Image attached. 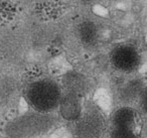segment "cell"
<instances>
[{
    "label": "cell",
    "mask_w": 147,
    "mask_h": 138,
    "mask_svg": "<svg viewBox=\"0 0 147 138\" xmlns=\"http://www.w3.org/2000/svg\"><path fill=\"white\" fill-rule=\"evenodd\" d=\"M135 122V112L131 108L123 107L117 110L113 115V123L116 128L131 129Z\"/></svg>",
    "instance_id": "obj_8"
},
{
    "label": "cell",
    "mask_w": 147,
    "mask_h": 138,
    "mask_svg": "<svg viewBox=\"0 0 147 138\" xmlns=\"http://www.w3.org/2000/svg\"><path fill=\"white\" fill-rule=\"evenodd\" d=\"M143 86L139 80H130L122 86L119 92V97L124 102H132L142 94Z\"/></svg>",
    "instance_id": "obj_7"
},
{
    "label": "cell",
    "mask_w": 147,
    "mask_h": 138,
    "mask_svg": "<svg viewBox=\"0 0 147 138\" xmlns=\"http://www.w3.org/2000/svg\"><path fill=\"white\" fill-rule=\"evenodd\" d=\"M63 87L67 93L75 94V95H82L85 93L87 88L86 79L83 75L77 72H69L63 78Z\"/></svg>",
    "instance_id": "obj_6"
},
{
    "label": "cell",
    "mask_w": 147,
    "mask_h": 138,
    "mask_svg": "<svg viewBox=\"0 0 147 138\" xmlns=\"http://www.w3.org/2000/svg\"><path fill=\"white\" fill-rule=\"evenodd\" d=\"M59 111L65 120L76 121L82 115V107H81L79 96L71 93H67L59 102Z\"/></svg>",
    "instance_id": "obj_5"
},
{
    "label": "cell",
    "mask_w": 147,
    "mask_h": 138,
    "mask_svg": "<svg viewBox=\"0 0 147 138\" xmlns=\"http://www.w3.org/2000/svg\"><path fill=\"white\" fill-rule=\"evenodd\" d=\"M105 128L104 117L95 107H89L75 121L73 132L76 138H99Z\"/></svg>",
    "instance_id": "obj_2"
},
{
    "label": "cell",
    "mask_w": 147,
    "mask_h": 138,
    "mask_svg": "<svg viewBox=\"0 0 147 138\" xmlns=\"http://www.w3.org/2000/svg\"><path fill=\"white\" fill-rule=\"evenodd\" d=\"M27 99L30 105L37 111H51L61 102V91L55 82L41 80L29 86Z\"/></svg>",
    "instance_id": "obj_1"
},
{
    "label": "cell",
    "mask_w": 147,
    "mask_h": 138,
    "mask_svg": "<svg viewBox=\"0 0 147 138\" xmlns=\"http://www.w3.org/2000/svg\"><path fill=\"white\" fill-rule=\"evenodd\" d=\"M111 138H136L134 133L131 129L126 128H115V130L112 132Z\"/></svg>",
    "instance_id": "obj_10"
},
{
    "label": "cell",
    "mask_w": 147,
    "mask_h": 138,
    "mask_svg": "<svg viewBox=\"0 0 147 138\" xmlns=\"http://www.w3.org/2000/svg\"><path fill=\"white\" fill-rule=\"evenodd\" d=\"M142 106L144 111L147 113V88L143 91L142 94Z\"/></svg>",
    "instance_id": "obj_11"
},
{
    "label": "cell",
    "mask_w": 147,
    "mask_h": 138,
    "mask_svg": "<svg viewBox=\"0 0 147 138\" xmlns=\"http://www.w3.org/2000/svg\"><path fill=\"white\" fill-rule=\"evenodd\" d=\"M51 124H53V119L47 116L29 115L15 122L8 129L10 135L23 137V136L40 133V132L49 129Z\"/></svg>",
    "instance_id": "obj_3"
},
{
    "label": "cell",
    "mask_w": 147,
    "mask_h": 138,
    "mask_svg": "<svg viewBox=\"0 0 147 138\" xmlns=\"http://www.w3.org/2000/svg\"><path fill=\"white\" fill-rule=\"evenodd\" d=\"M81 41L87 45H93L98 39V28L96 24L90 20L83 21L78 28Z\"/></svg>",
    "instance_id": "obj_9"
},
{
    "label": "cell",
    "mask_w": 147,
    "mask_h": 138,
    "mask_svg": "<svg viewBox=\"0 0 147 138\" xmlns=\"http://www.w3.org/2000/svg\"><path fill=\"white\" fill-rule=\"evenodd\" d=\"M111 62L119 71L132 72L139 66L140 57L138 51L131 45H119L113 49Z\"/></svg>",
    "instance_id": "obj_4"
}]
</instances>
